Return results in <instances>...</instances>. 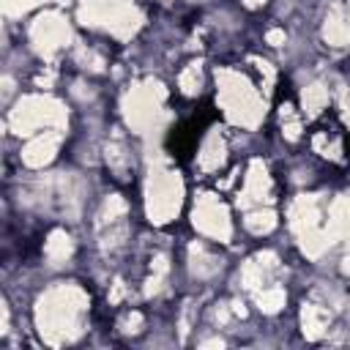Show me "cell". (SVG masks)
Masks as SVG:
<instances>
[{"label": "cell", "mask_w": 350, "mask_h": 350, "mask_svg": "<svg viewBox=\"0 0 350 350\" xmlns=\"http://www.w3.org/2000/svg\"><path fill=\"white\" fill-rule=\"evenodd\" d=\"M271 191V175L265 170V164L260 159H252L249 161V172H246V180H243V191L238 197V205L249 208V202H262Z\"/></svg>", "instance_id": "obj_10"}, {"label": "cell", "mask_w": 350, "mask_h": 350, "mask_svg": "<svg viewBox=\"0 0 350 350\" xmlns=\"http://www.w3.org/2000/svg\"><path fill=\"white\" fill-rule=\"evenodd\" d=\"M342 271H345V273H347V276H350V252H347V257H345V260H342Z\"/></svg>", "instance_id": "obj_31"}, {"label": "cell", "mask_w": 350, "mask_h": 350, "mask_svg": "<svg viewBox=\"0 0 350 350\" xmlns=\"http://www.w3.org/2000/svg\"><path fill=\"white\" fill-rule=\"evenodd\" d=\"M60 148V129H49L44 134H36L25 148H22V161L27 167H44L55 159Z\"/></svg>", "instance_id": "obj_8"}, {"label": "cell", "mask_w": 350, "mask_h": 350, "mask_svg": "<svg viewBox=\"0 0 350 350\" xmlns=\"http://www.w3.org/2000/svg\"><path fill=\"white\" fill-rule=\"evenodd\" d=\"M139 323H142V314H139V312H131V314L126 317V323H123V325H126L123 331H129V334H137V331H139Z\"/></svg>", "instance_id": "obj_27"}, {"label": "cell", "mask_w": 350, "mask_h": 350, "mask_svg": "<svg viewBox=\"0 0 350 350\" xmlns=\"http://www.w3.org/2000/svg\"><path fill=\"white\" fill-rule=\"evenodd\" d=\"M183 202V180L172 170L153 167L145 183V211L153 224H164L178 216Z\"/></svg>", "instance_id": "obj_4"}, {"label": "cell", "mask_w": 350, "mask_h": 350, "mask_svg": "<svg viewBox=\"0 0 350 350\" xmlns=\"http://www.w3.org/2000/svg\"><path fill=\"white\" fill-rule=\"evenodd\" d=\"M164 98H167V90H164V85L156 82V79L131 85L129 93L123 96V115H126V123H129L137 134L153 131V129L159 126Z\"/></svg>", "instance_id": "obj_5"}, {"label": "cell", "mask_w": 350, "mask_h": 350, "mask_svg": "<svg viewBox=\"0 0 350 350\" xmlns=\"http://www.w3.org/2000/svg\"><path fill=\"white\" fill-rule=\"evenodd\" d=\"M221 161H224V139H221V134L213 129V131L205 137V142H202V148H200V153H197V164H200L205 172H211V170H219Z\"/></svg>", "instance_id": "obj_13"}, {"label": "cell", "mask_w": 350, "mask_h": 350, "mask_svg": "<svg viewBox=\"0 0 350 350\" xmlns=\"http://www.w3.org/2000/svg\"><path fill=\"white\" fill-rule=\"evenodd\" d=\"M265 41H268L271 46L284 44V30H268V33H265Z\"/></svg>", "instance_id": "obj_28"}, {"label": "cell", "mask_w": 350, "mask_h": 350, "mask_svg": "<svg viewBox=\"0 0 350 350\" xmlns=\"http://www.w3.org/2000/svg\"><path fill=\"white\" fill-rule=\"evenodd\" d=\"M71 252H74V243H71V238H68L66 230H52V232L46 235L44 254H46V260H49L52 265L66 262V260L71 257Z\"/></svg>", "instance_id": "obj_15"}, {"label": "cell", "mask_w": 350, "mask_h": 350, "mask_svg": "<svg viewBox=\"0 0 350 350\" xmlns=\"http://www.w3.org/2000/svg\"><path fill=\"white\" fill-rule=\"evenodd\" d=\"M345 22H347V44H350V16H345Z\"/></svg>", "instance_id": "obj_34"}, {"label": "cell", "mask_w": 350, "mask_h": 350, "mask_svg": "<svg viewBox=\"0 0 350 350\" xmlns=\"http://www.w3.org/2000/svg\"><path fill=\"white\" fill-rule=\"evenodd\" d=\"M246 230L254 232V235H265L276 227V213L271 208H257V211H249L246 219H243Z\"/></svg>", "instance_id": "obj_17"}, {"label": "cell", "mask_w": 350, "mask_h": 350, "mask_svg": "<svg viewBox=\"0 0 350 350\" xmlns=\"http://www.w3.org/2000/svg\"><path fill=\"white\" fill-rule=\"evenodd\" d=\"M328 320H331V314L323 306L304 304V309H301V325H304V336L306 339H320L325 334V328H328Z\"/></svg>", "instance_id": "obj_14"}, {"label": "cell", "mask_w": 350, "mask_h": 350, "mask_svg": "<svg viewBox=\"0 0 350 350\" xmlns=\"http://www.w3.org/2000/svg\"><path fill=\"white\" fill-rule=\"evenodd\" d=\"M107 161H109L118 172H123V170H126V153H123V148H120V145H107Z\"/></svg>", "instance_id": "obj_25"}, {"label": "cell", "mask_w": 350, "mask_h": 350, "mask_svg": "<svg viewBox=\"0 0 350 350\" xmlns=\"http://www.w3.org/2000/svg\"><path fill=\"white\" fill-rule=\"evenodd\" d=\"M8 126L14 134H33L38 129H63L66 109L52 96H22L8 115Z\"/></svg>", "instance_id": "obj_3"}, {"label": "cell", "mask_w": 350, "mask_h": 350, "mask_svg": "<svg viewBox=\"0 0 350 350\" xmlns=\"http://www.w3.org/2000/svg\"><path fill=\"white\" fill-rule=\"evenodd\" d=\"M216 260L213 257H208L205 252H202V246L200 243H194L191 246V273H197L200 279H205V276H213L216 273Z\"/></svg>", "instance_id": "obj_19"}, {"label": "cell", "mask_w": 350, "mask_h": 350, "mask_svg": "<svg viewBox=\"0 0 350 350\" xmlns=\"http://www.w3.org/2000/svg\"><path fill=\"white\" fill-rule=\"evenodd\" d=\"M77 57H79V63H85V68H88V63H90V68H93V71H101V68H104V60H101L98 55L88 52V49H79V52H77Z\"/></svg>", "instance_id": "obj_26"}, {"label": "cell", "mask_w": 350, "mask_h": 350, "mask_svg": "<svg viewBox=\"0 0 350 350\" xmlns=\"http://www.w3.org/2000/svg\"><path fill=\"white\" fill-rule=\"evenodd\" d=\"M347 5H350V0H347Z\"/></svg>", "instance_id": "obj_37"}, {"label": "cell", "mask_w": 350, "mask_h": 350, "mask_svg": "<svg viewBox=\"0 0 350 350\" xmlns=\"http://www.w3.org/2000/svg\"><path fill=\"white\" fill-rule=\"evenodd\" d=\"M126 213V202L118 197V194H109L107 200H104V208H101V213H98V219H101V224H112V221H118L120 216Z\"/></svg>", "instance_id": "obj_22"}, {"label": "cell", "mask_w": 350, "mask_h": 350, "mask_svg": "<svg viewBox=\"0 0 350 350\" xmlns=\"http://www.w3.org/2000/svg\"><path fill=\"white\" fill-rule=\"evenodd\" d=\"M216 82H219V104L227 120L243 129H254L265 115V101L252 88V82L235 68H216Z\"/></svg>", "instance_id": "obj_2"}, {"label": "cell", "mask_w": 350, "mask_h": 350, "mask_svg": "<svg viewBox=\"0 0 350 350\" xmlns=\"http://www.w3.org/2000/svg\"><path fill=\"white\" fill-rule=\"evenodd\" d=\"M191 221H194V227H197L202 235L216 238V241H221V243H227L230 235H232L230 213H227V208H224L213 194H200V197H197Z\"/></svg>", "instance_id": "obj_7"}, {"label": "cell", "mask_w": 350, "mask_h": 350, "mask_svg": "<svg viewBox=\"0 0 350 350\" xmlns=\"http://www.w3.org/2000/svg\"><path fill=\"white\" fill-rule=\"evenodd\" d=\"M345 123L350 126V107H345Z\"/></svg>", "instance_id": "obj_33"}, {"label": "cell", "mask_w": 350, "mask_h": 350, "mask_svg": "<svg viewBox=\"0 0 350 350\" xmlns=\"http://www.w3.org/2000/svg\"><path fill=\"white\" fill-rule=\"evenodd\" d=\"M301 104H304V109H306V118H314V115H320V109L328 104V90L323 88V85H309V88H304V93H301Z\"/></svg>", "instance_id": "obj_18"}, {"label": "cell", "mask_w": 350, "mask_h": 350, "mask_svg": "<svg viewBox=\"0 0 350 350\" xmlns=\"http://www.w3.org/2000/svg\"><path fill=\"white\" fill-rule=\"evenodd\" d=\"M88 312V295L77 284H57L46 290L36 304V325L49 345L74 342L82 334V317Z\"/></svg>", "instance_id": "obj_1"}, {"label": "cell", "mask_w": 350, "mask_h": 350, "mask_svg": "<svg viewBox=\"0 0 350 350\" xmlns=\"http://www.w3.org/2000/svg\"><path fill=\"white\" fill-rule=\"evenodd\" d=\"M120 5H123V0H82L79 22L90 25V27H107Z\"/></svg>", "instance_id": "obj_12"}, {"label": "cell", "mask_w": 350, "mask_h": 350, "mask_svg": "<svg viewBox=\"0 0 350 350\" xmlns=\"http://www.w3.org/2000/svg\"><path fill=\"white\" fill-rule=\"evenodd\" d=\"M123 293H126L123 282H120V279H115V284H112V293H109V304H118V301L123 298Z\"/></svg>", "instance_id": "obj_29"}, {"label": "cell", "mask_w": 350, "mask_h": 350, "mask_svg": "<svg viewBox=\"0 0 350 350\" xmlns=\"http://www.w3.org/2000/svg\"><path fill=\"white\" fill-rule=\"evenodd\" d=\"M224 342L221 339H208V342H202V347H221Z\"/></svg>", "instance_id": "obj_30"}, {"label": "cell", "mask_w": 350, "mask_h": 350, "mask_svg": "<svg viewBox=\"0 0 350 350\" xmlns=\"http://www.w3.org/2000/svg\"><path fill=\"white\" fill-rule=\"evenodd\" d=\"M282 123H284V137H287L290 142H295V139L301 137V123L293 118V107H290V104L282 107Z\"/></svg>", "instance_id": "obj_24"}, {"label": "cell", "mask_w": 350, "mask_h": 350, "mask_svg": "<svg viewBox=\"0 0 350 350\" xmlns=\"http://www.w3.org/2000/svg\"><path fill=\"white\" fill-rule=\"evenodd\" d=\"M71 38V30H68V22L55 14V11H44L41 16L33 19L30 25V41H33V49L41 55V57H52L57 49H63Z\"/></svg>", "instance_id": "obj_6"}, {"label": "cell", "mask_w": 350, "mask_h": 350, "mask_svg": "<svg viewBox=\"0 0 350 350\" xmlns=\"http://www.w3.org/2000/svg\"><path fill=\"white\" fill-rule=\"evenodd\" d=\"M41 3L44 0H0V8H3L5 16H22L25 11H30V8L41 5Z\"/></svg>", "instance_id": "obj_23"}, {"label": "cell", "mask_w": 350, "mask_h": 350, "mask_svg": "<svg viewBox=\"0 0 350 350\" xmlns=\"http://www.w3.org/2000/svg\"><path fill=\"white\" fill-rule=\"evenodd\" d=\"M328 235L331 243H336L339 238H347L350 235V194H342L331 202V211H328V224L323 230Z\"/></svg>", "instance_id": "obj_11"}, {"label": "cell", "mask_w": 350, "mask_h": 350, "mask_svg": "<svg viewBox=\"0 0 350 350\" xmlns=\"http://www.w3.org/2000/svg\"><path fill=\"white\" fill-rule=\"evenodd\" d=\"M257 306L265 314H276L284 306V290L282 287H268V290H257Z\"/></svg>", "instance_id": "obj_20"}, {"label": "cell", "mask_w": 350, "mask_h": 350, "mask_svg": "<svg viewBox=\"0 0 350 350\" xmlns=\"http://www.w3.org/2000/svg\"><path fill=\"white\" fill-rule=\"evenodd\" d=\"M323 36L328 44L334 46H345L347 44V22H345V14L342 8H334L325 19V27H323Z\"/></svg>", "instance_id": "obj_16"}, {"label": "cell", "mask_w": 350, "mask_h": 350, "mask_svg": "<svg viewBox=\"0 0 350 350\" xmlns=\"http://www.w3.org/2000/svg\"><path fill=\"white\" fill-rule=\"evenodd\" d=\"M246 3V8H257V5H262L265 0H243Z\"/></svg>", "instance_id": "obj_32"}, {"label": "cell", "mask_w": 350, "mask_h": 350, "mask_svg": "<svg viewBox=\"0 0 350 350\" xmlns=\"http://www.w3.org/2000/svg\"><path fill=\"white\" fill-rule=\"evenodd\" d=\"M290 227L295 235H304V232H312L320 227V208H317V197L314 194H301L293 200L290 211Z\"/></svg>", "instance_id": "obj_9"}, {"label": "cell", "mask_w": 350, "mask_h": 350, "mask_svg": "<svg viewBox=\"0 0 350 350\" xmlns=\"http://www.w3.org/2000/svg\"><path fill=\"white\" fill-rule=\"evenodd\" d=\"M200 82H202V77H200V63H189V66L180 71V77H178V88H180L186 96H194V93L200 90Z\"/></svg>", "instance_id": "obj_21"}, {"label": "cell", "mask_w": 350, "mask_h": 350, "mask_svg": "<svg viewBox=\"0 0 350 350\" xmlns=\"http://www.w3.org/2000/svg\"><path fill=\"white\" fill-rule=\"evenodd\" d=\"M347 249H350V241H347Z\"/></svg>", "instance_id": "obj_36"}, {"label": "cell", "mask_w": 350, "mask_h": 350, "mask_svg": "<svg viewBox=\"0 0 350 350\" xmlns=\"http://www.w3.org/2000/svg\"><path fill=\"white\" fill-rule=\"evenodd\" d=\"M57 3H66V0H57Z\"/></svg>", "instance_id": "obj_35"}]
</instances>
